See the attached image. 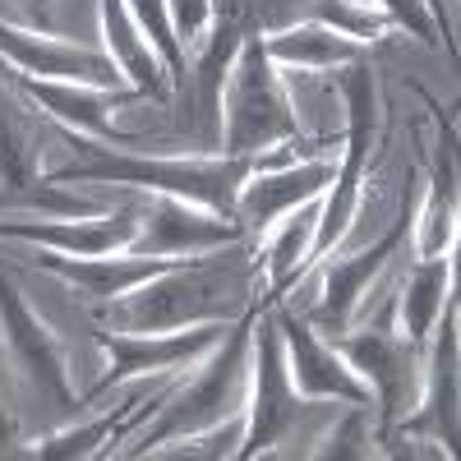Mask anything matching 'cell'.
I'll use <instances>...</instances> for the list:
<instances>
[{
    "instance_id": "obj_1",
    "label": "cell",
    "mask_w": 461,
    "mask_h": 461,
    "mask_svg": "<svg viewBox=\"0 0 461 461\" xmlns=\"http://www.w3.org/2000/svg\"><path fill=\"white\" fill-rule=\"evenodd\" d=\"M240 310H249V263L245 254L212 249L111 300L106 319L115 332H176L194 323H226Z\"/></svg>"
},
{
    "instance_id": "obj_2",
    "label": "cell",
    "mask_w": 461,
    "mask_h": 461,
    "mask_svg": "<svg viewBox=\"0 0 461 461\" xmlns=\"http://www.w3.org/2000/svg\"><path fill=\"white\" fill-rule=\"evenodd\" d=\"M79 162L51 171V180L65 185H121L143 189V194H176L199 208H212L236 221V194L254 176V158H221V162H185V158H139V152H111L93 139H74Z\"/></svg>"
},
{
    "instance_id": "obj_3",
    "label": "cell",
    "mask_w": 461,
    "mask_h": 461,
    "mask_svg": "<svg viewBox=\"0 0 461 461\" xmlns=\"http://www.w3.org/2000/svg\"><path fill=\"white\" fill-rule=\"evenodd\" d=\"M221 102H226V111H221L226 115V125H221L226 158H258L263 148L300 139L291 97L277 79V65L263 51V37H245V47L230 60Z\"/></svg>"
},
{
    "instance_id": "obj_4",
    "label": "cell",
    "mask_w": 461,
    "mask_h": 461,
    "mask_svg": "<svg viewBox=\"0 0 461 461\" xmlns=\"http://www.w3.org/2000/svg\"><path fill=\"white\" fill-rule=\"evenodd\" d=\"M249 332H254V310H245V319L217 341L212 365L189 383V388H180L176 397L162 402V420L139 438L143 447H134V452H148V447H158L167 438L203 434V429L221 425L226 415L245 411V393H249Z\"/></svg>"
},
{
    "instance_id": "obj_5",
    "label": "cell",
    "mask_w": 461,
    "mask_h": 461,
    "mask_svg": "<svg viewBox=\"0 0 461 461\" xmlns=\"http://www.w3.org/2000/svg\"><path fill=\"white\" fill-rule=\"evenodd\" d=\"M341 88H346V102H351V134H346V162H341V176L332 185V194L319 203V230H314V245H310V258H323L351 226L356 208H360V180H365V162H369V143H374V115H378V102H374V74L351 60V69L341 74Z\"/></svg>"
},
{
    "instance_id": "obj_6",
    "label": "cell",
    "mask_w": 461,
    "mask_h": 461,
    "mask_svg": "<svg viewBox=\"0 0 461 461\" xmlns=\"http://www.w3.org/2000/svg\"><path fill=\"white\" fill-rule=\"evenodd\" d=\"M245 240V226L230 221L212 208H199L176 194H148L139 203V230L125 254H152V258H176V254H212Z\"/></svg>"
},
{
    "instance_id": "obj_7",
    "label": "cell",
    "mask_w": 461,
    "mask_h": 461,
    "mask_svg": "<svg viewBox=\"0 0 461 461\" xmlns=\"http://www.w3.org/2000/svg\"><path fill=\"white\" fill-rule=\"evenodd\" d=\"M249 434L240 456H254L263 447H273L295 420L310 411V402L295 397V383L286 369V346H282V328L277 314L258 319V337H254V365H249Z\"/></svg>"
},
{
    "instance_id": "obj_8",
    "label": "cell",
    "mask_w": 461,
    "mask_h": 461,
    "mask_svg": "<svg viewBox=\"0 0 461 461\" xmlns=\"http://www.w3.org/2000/svg\"><path fill=\"white\" fill-rule=\"evenodd\" d=\"M341 360L351 365L374 393V406H383V425H397L402 415H411L425 397V378H420L415 365V341L397 337V332H356V337H341L337 341Z\"/></svg>"
},
{
    "instance_id": "obj_9",
    "label": "cell",
    "mask_w": 461,
    "mask_h": 461,
    "mask_svg": "<svg viewBox=\"0 0 461 461\" xmlns=\"http://www.w3.org/2000/svg\"><path fill=\"white\" fill-rule=\"evenodd\" d=\"M0 56L19 74L47 84H88V88H121L125 74L102 47H65L51 37H32L28 28H14L0 19Z\"/></svg>"
},
{
    "instance_id": "obj_10",
    "label": "cell",
    "mask_w": 461,
    "mask_h": 461,
    "mask_svg": "<svg viewBox=\"0 0 461 461\" xmlns=\"http://www.w3.org/2000/svg\"><path fill=\"white\" fill-rule=\"evenodd\" d=\"M273 314H277V328H282L286 369H291L295 393H304V397H337V402H351V406H374L369 383L341 360L337 346L319 341V332L304 319H295L291 310H273Z\"/></svg>"
},
{
    "instance_id": "obj_11",
    "label": "cell",
    "mask_w": 461,
    "mask_h": 461,
    "mask_svg": "<svg viewBox=\"0 0 461 461\" xmlns=\"http://www.w3.org/2000/svg\"><path fill=\"white\" fill-rule=\"evenodd\" d=\"M226 332L217 323H194L189 332H102V351L111 360V369L102 374L97 383V393L115 388V383H125V378H139V374H162V369H176L185 360H194L203 351H217V341Z\"/></svg>"
},
{
    "instance_id": "obj_12",
    "label": "cell",
    "mask_w": 461,
    "mask_h": 461,
    "mask_svg": "<svg viewBox=\"0 0 461 461\" xmlns=\"http://www.w3.org/2000/svg\"><path fill=\"white\" fill-rule=\"evenodd\" d=\"M415 199H420V189H406L393 230H388V236H383L374 249H360V254H351V258H337V263L328 267V277H323V304L314 310V323H319L328 337L351 323L360 295H365L369 282L383 273V263L402 254V245H406V236H411V221H415Z\"/></svg>"
},
{
    "instance_id": "obj_13",
    "label": "cell",
    "mask_w": 461,
    "mask_h": 461,
    "mask_svg": "<svg viewBox=\"0 0 461 461\" xmlns=\"http://www.w3.org/2000/svg\"><path fill=\"white\" fill-rule=\"evenodd\" d=\"M139 230V199H130L121 212L106 217H37V221H0V236L14 240H32L47 245L56 254H74V258H97V254H125Z\"/></svg>"
},
{
    "instance_id": "obj_14",
    "label": "cell",
    "mask_w": 461,
    "mask_h": 461,
    "mask_svg": "<svg viewBox=\"0 0 461 461\" xmlns=\"http://www.w3.org/2000/svg\"><path fill=\"white\" fill-rule=\"evenodd\" d=\"M332 185V162H300V167H267L254 171L236 194V221L249 230H273L291 208L319 199Z\"/></svg>"
},
{
    "instance_id": "obj_15",
    "label": "cell",
    "mask_w": 461,
    "mask_h": 461,
    "mask_svg": "<svg viewBox=\"0 0 461 461\" xmlns=\"http://www.w3.org/2000/svg\"><path fill=\"white\" fill-rule=\"evenodd\" d=\"M0 319H5V337L14 346L19 365L32 374L37 393H47L56 406H74V388L65 378V360H60V346L51 341V332L32 319V310L23 304V295L0 277Z\"/></svg>"
},
{
    "instance_id": "obj_16",
    "label": "cell",
    "mask_w": 461,
    "mask_h": 461,
    "mask_svg": "<svg viewBox=\"0 0 461 461\" xmlns=\"http://www.w3.org/2000/svg\"><path fill=\"white\" fill-rule=\"evenodd\" d=\"M42 263L51 267V273H60L65 282L74 286H84L88 295L97 300H121L130 295L134 286H143L148 277H158L167 273V267H176L180 258H152V254H121V258H111V254H97V258H74V254H42Z\"/></svg>"
},
{
    "instance_id": "obj_17",
    "label": "cell",
    "mask_w": 461,
    "mask_h": 461,
    "mask_svg": "<svg viewBox=\"0 0 461 461\" xmlns=\"http://www.w3.org/2000/svg\"><path fill=\"white\" fill-rule=\"evenodd\" d=\"M102 10V28H106V56L121 65L125 79H134V93L139 97H152V102H167L171 97V84L158 65V51L143 42V32L130 14L125 0H97Z\"/></svg>"
},
{
    "instance_id": "obj_18",
    "label": "cell",
    "mask_w": 461,
    "mask_h": 461,
    "mask_svg": "<svg viewBox=\"0 0 461 461\" xmlns=\"http://www.w3.org/2000/svg\"><path fill=\"white\" fill-rule=\"evenodd\" d=\"M263 51H267L273 65H300V69H332V65L360 60V42H356V37H341V32L314 23V19L286 23L277 32H267Z\"/></svg>"
},
{
    "instance_id": "obj_19",
    "label": "cell",
    "mask_w": 461,
    "mask_h": 461,
    "mask_svg": "<svg viewBox=\"0 0 461 461\" xmlns=\"http://www.w3.org/2000/svg\"><path fill=\"white\" fill-rule=\"evenodd\" d=\"M19 88H23L32 102H42L56 121H65V125H74V130H88V134H97V139H121V134L111 130L106 111H111L115 102H125V93L106 97L102 88H88V84H47V79H28V74H19Z\"/></svg>"
},
{
    "instance_id": "obj_20",
    "label": "cell",
    "mask_w": 461,
    "mask_h": 461,
    "mask_svg": "<svg viewBox=\"0 0 461 461\" xmlns=\"http://www.w3.org/2000/svg\"><path fill=\"white\" fill-rule=\"evenodd\" d=\"M415 230V254L420 258H443L452 249V236H456V185H452V139L443 143L438 152V176H434V189L425 199V212L420 221H411Z\"/></svg>"
},
{
    "instance_id": "obj_21",
    "label": "cell",
    "mask_w": 461,
    "mask_h": 461,
    "mask_svg": "<svg viewBox=\"0 0 461 461\" xmlns=\"http://www.w3.org/2000/svg\"><path fill=\"white\" fill-rule=\"evenodd\" d=\"M443 291H447V258H420L411 282L402 286V332L406 341H425L443 314Z\"/></svg>"
},
{
    "instance_id": "obj_22",
    "label": "cell",
    "mask_w": 461,
    "mask_h": 461,
    "mask_svg": "<svg viewBox=\"0 0 461 461\" xmlns=\"http://www.w3.org/2000/svg\"><path fill=\"white\" fill-rule=\"evenodd\" d=\"M314 230H319V203H300V212L291 208L286 221L277 226L273 245H267V277H273V291H282L286 282L300 277V267L310 263V245H314Z\"/></svg>"
},
{
    "instance_id": "obj_23",
    "label": "cell",
    "mask_w": 461,
    "mask_h": 461,
    "mask_svg": "<svg viewBox=\"0 0 461 461\" xmlns=\"http://www.w3.org/2000/svg\"><path fill=\"white\" fill-rule=\"evenodd\" d=\"M37 130L0 93V189H28L37 180Z\"/></svg>"
},
{
    "instance_id": "obj_24",
    "label": "cell",
    "mask_w": 461,
    "mask_h": 461,
    "mask_svg": "<svg viewBox=\"0 0 461 461\" xmlns=\"http://www.w3.org/2000/svg\"><path fill=\"white\" fill-rule=\"evenodd\" d=\"M438 351H434V374H429V415L438 420V434L452 447L456 443V304L438 314Z\"/></svg>"
},
{
    "instance_id": "obj_25",
    "label": "cell",
    "mask_w": 461,
    "mask_h": 461,
    "mask_svg": "<svg viewBox=\"0 0 461 461\" xmlns=\"http://www.w3.org/2000/svg\"><path fill=\"white\" fill-rule=\"evenodd\" d=\"M139 32H143V42L158 51V60L167 65V84L176 93H185L189 84V65H185V47H180V37L171 28V14H167V0H125Z\"/></svg>"
},
{
    "instance_id": "obj_26",
    "label": "cell",
    "mask_w": 461,
    "mask_h": 461,
    "mask_svg": "<svg viewBox=\"0 0 461 461\" xmlns=\"http://www.w3.org/2000/svg\"><path fill=\"white\" fill-rule=\"evenodd\" d=\"M167 14L176 37H185L189 47H203L208 23H212V0H167Z\"/></svg>"
},
{
    "instance_id": "obj_27",
    "label": "cell",
    "mask_w": 461,
    "mask_h": 461,
    "mask_svg": "<svg viewBox=\"0 0 461 461\" xmlns=\"http://www.w3.org/2000/svg\"><path fill=\"white\" fill-rule=\"evenodd\" d=\"M383 10H388L402 28H411L415 37H425V42H438V19L429 14L425 0H378Z\"/></svg>"
},
{
    "instance_id": "obj_28",
    "label": "cell",
    "mask_w": 461,
    "mask_h": 461,
    "mask_svg": "<svg viewBox=\"0 0 461 461\" xmlns=\"http://www.w3.org/2000/svg\"><path fill=\"white\" fill-rule=\"evenodd\" d=\"M111 429H115V420H97V425H88V429H79V434H65V438L47 443L42 456H69V452L84 456V452H93L97 438H111Z\"/></svg>"
},
{
    "instance_id": "obj_29",
    "label": "cell",
    "mask_w": 461,
    "mask_h": 461,
    "mask_svg": "<svg viewBox=\"0 0 461 461\" xmlns=\"http://www.w3.org/2000/svg\"><path fill=\"white\" fill-rule=\"evenodd\" d=\"M19 5H23L28 14H37V19H47V10H51V0H19Z\"/></svg>"
},
{
    "instance_id": "obj_30",
    "label": "cell",
    "mask_w": 461,
    "mask_h": 461,
    "mask_svg": "<svg viewBox=\"0 0 461 461\" xmlns=\"http://www.w3.org/2000/svg\"><path fill=\"white\" fill-rule=\"evenodd\" d=\"M425 5H429V14H434V19H443V0H425Z\"/></svg>"
}]
</instances>
